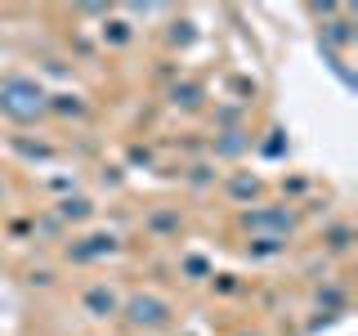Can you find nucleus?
Here are the masks:
<instances>
[{
	"mask_svg": "<svg viewBox=\"0 0 358 336\" xmlns=\"http://www.w3.org/2000/svg\"><path fill=\"white\" fill-rule=\"evenodd\" d=\"M130 309H134V318H139V323H162V318H166L157 300H134Z\"/></svg>",
	"mask_w": 358,
	"mask_h": 336,
	"instance_id": "obj_1",
	"label": "nucleus"
}]
</instances>
